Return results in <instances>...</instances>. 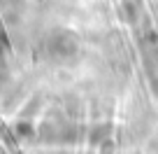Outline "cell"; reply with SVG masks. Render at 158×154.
Returning <instances> with one entry per match:
<instances>
[{
  "label": "cell",
  "instance_id": "cell-1",
  "mask_svg": "<svg viewBox=\"0 0 158 154\" xmlns=\"http://www.w3.org/2000/svg\"><path fill=\"white\" fill-rule=\"evenodd\" d=\"M49 47H51V54H56V59H65V56L74 54V47H77V45H74V40L70 37V35L56 33V35H51Z\"/></svg>",
  "mask_w": 158,
  "mask_h": 154
}]
</instances>
